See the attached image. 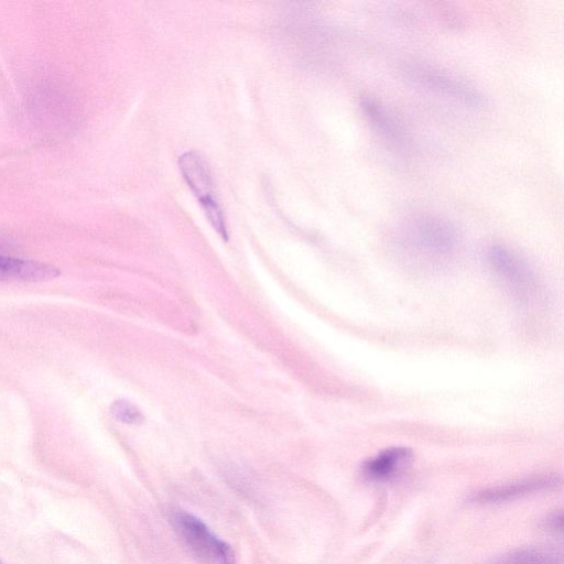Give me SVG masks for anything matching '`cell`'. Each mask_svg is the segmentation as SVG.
<instances>
[{
    "instance_id": "cell-11",
    "label": "cell",
    "mask_w": 564,
    "mask_h": 564,
    "mask_svg": "<svg viewBox=\"0 0 564 564\" xmlns=\"http://www.w3.org/2000/svg\"><path fill=\"white\" fill-rule=\"evenodd\" d=\"M503 564H550V562L545 554L529 550L510 555Z\"/></svg>"
},
{
    "instance_id": "cell-12",
    "label": "cell",
    "mask_w": 564,
    "mask_h": 564,
    "mask_svg": "<svg viewBox=\"0 0 564 564\" xmlns=\"http://www.w3.org/2000/svg\"><path fill=\"white\" fill-rule=\"evenodd\" d=\"M545 527L555 530V528H558L561 530L562 528V516L553 514L551 518H549L545 522Z\"/></svg>"
},
{
    "instance_id": "cell-2",
    "label": "cell",
    "mask_w": 564,
    "mask_h": 564,
    "mask_svg": "<svg viewBox=\"0 0 564 564\" xmlns=\"http://www.w3.org/2000/svg\"><path fill=\"white\" fill-rule=\"evenodd\" d=\"M180 171L199 200V204L212 227L224 239H228V229L224 212L215 194L214 180L205 159L196 151L184 152L178 158Z\"/></svg>"
},
{
    "instance_id": "cell-8",
    "label": "cell",
    "mask_w": 564,
    "mask_h": 564,
    "mask_svg": "<svg viewBox=\"0 0 564 564\" xmlns=\"http://www.w3.org/2000/svg\"><path fill=\"white\" fill-rule=\"evenodd\" d=\"M58 275L50 264L0 256V280L42 281Z\"/></svg>"
},
{
    "instance_id": "cell-9",
    "label": "cell",
    "mask_w": 564,
    "mask_h": 564,
    "mask_svg": "<svg viewBox=\"0 0 564 564\" xmlns=\"http://www.w3.org/2000/svg\"><path fill=\"white\" fill-rule=\"evenodd\" d=\"M362 109L372 126L389 140H399L400 132L392 118L372 99L362 100Z\"/></svg>"
},
{
    "instance_id": "cell-5",
    "label": "cell",
    "mask_w": 564,
    "mask_h": 564,
    "mask_svg": "<svg viewBox=\"0 0 564 564\" xmlns=\"http://www.w3.org/2000/svg\"><path fill=\"white\" fill-rule=\"evenodd\" d=\"M406 77L415 84L465 105L479 107L485 100L474 87L431 67L413 65L405 69Z\"/></svg>"
},
{
    "instance_id": "cell-10",
    "label": "cell",
    "mask_w": 564,
    "mask_h": 564,
    "mask_svg": "<svg viewBox=\"0 0 564 564\" xmlns=\"http://www.w3.org/2000/svg\"><path fill=\"white\" fill-rule=\"evenodd\" d=\"M111 414L126 424H140L144 416L140 409L128 400H116L110 406Z\"/></svg>"
},
{
    "instance_id": "cell-6",
    "label": "cell",
    "mask_w": 564,
    "mask_h": 564,
    "mask_svg": "<svg viewBox=\"0 0 564 564\" xmlns=\"http://www.w3.org/2000/svg\"><path fill=\"white\" fill-rule=\"evenodd\" d=\"M560 481L561 479L556 475L534 476L512 484L482 490L474 497V500L482 503L502 502L531 492L554 488Z\"/></svg>"
},
{
    "instance_id": "cell-13",
    "label": "cell",
    "mask_w": 564,
    "mask_h": 564,
    "mask_svg": "<svg viewBox=\"0 0 564 564\" xmlns=\"http://www.w3.org/2000/svg\"><path fill=\"white\" fill-rule=\"evenodd\" d=\"M0 564H1V562H0Z\"/></svg>"
},
{
    "instance_id": "cell-7",
    "label": "cell",
    "mask_w": 564,
    "mask_h": 564,
    "mask_svg": "<svg viewBox=\"0 0 564 564\" xmlns=\"http://www.w3.org/2000/svg\"><path fill=\"white\" fill-rule=\"evenodd\" d=\"M412 457V452L406 447H390L368 459L362 471L370 480L387 481L400 475L410 465Z\"/></svg>"
},
{
    "instance_id": "cell-4",
    "label": "cell",
    "mask_w": 564,
    "mask_h": 564,
    "mask_svg": "<svg viewBox=\"0 0 564 564\" xmlns=\"http://www.w3.org/2000/svg\"><path fill=\"white\" fill-rule=\"evenodd\" d=\"M488 260L502 283L521 300L535 293V278L528 264L512 250L496 245L488 251Z\"/></svg>"
},
{
    "instance_id": "cell-3",
    "label": "cell",
    "mask_w": 564,
    "mask_h": 564,
    "mask_svg": "<svg viewBox=\"0 0 564 564\" xmlns=\"http://www.w3.org/2000/svg\"><path fill=\"white\" fill-rule=\"evenodd\" d=\"M172 521L178 535L200 560L212 564H236L231 547L218 539L200 519L178 511L173 514Z\"/></svg>"
},
{
    "instance_id": "cell-1",
    "label": "cell",
    "mask_w": 564,
    "mask_h": 564,
    "mask_svg": "<svg viewBox=\"0 0 564 564\" xmlns=\"http://www.w3.org/2000/svg\"><path fill=\"white\" fill-rule=\"evenodd\" d=\"M455 227L446 219L433 215L415 218L405 235L409 252L419 261L436 264L446 261L457 248Z\"/></svg>"
}]
</instances>
